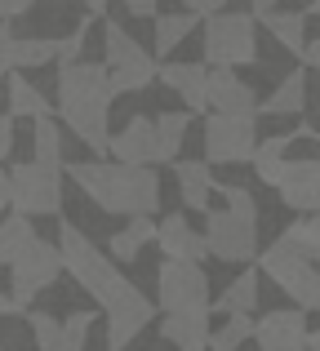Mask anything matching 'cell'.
Wrapping results in <instances>:
<instances>
[{
	"mask_svg": "<svg viewBox=\"0 0 320 351\" xmlns=\"http://www.w3.org/2000/svg\"><path fill=\"white\" fill-rule=\"evenodd\" d=\"M62 271L76 276V285L107 311V351H125L143 329L156 320V302L121 271L116 258H107L76 223L58 227Z\"/></svg>",
	"mask_w": 320,
	"mask_h": 351,
	"instance_id": "obj_1",
	"label": "cell"
},
{
	"mask_svg": "<svg viewBox=\"0 0 320 351\" xmlns=\"http://www.w3.org/2000/svg\"><path fill=\"white\" fill-rule=\"evenodd\" d=\"M112 80L103 62L71 58L58 67V116L94 156H107L112 138Z\"/></svg>",
	"mask_w": 320,
	"mask_h": 351,
	"instance_id": "obj_2",
	"label": "cell"
},
{
	"mask_svg": "<svg viewBox=\"0 0 320 351\" xmlns=\"http://www.w3.org/2000/svg\"><path fill=\"white\" fill-rule=\"evenodd\" d=\"M71 182L94 200L103 214H160V178L147 165H125V160H80L67 165Z\"/></svg>",
	"mask_w": 320,
	"mask_h": 351,
	"instance_id": "obj_3",
	"label": "cell"
},
{
	"mask_svg": "<svg viewBox=\"0 0 320 351\" xmlns=\"http://www.w3.org/2000/svg\"><path fill=\"white\" fill-rule=\"evenodd\" d=\"M205 67H254L258 62V18L254 14H218L205 18Z\"/></svg>",
	"mask_w": 320,
	"mask_h": 351,
	"instance_id": "obj_4",
	"label": "cell"
},
{
	"mask_svg": "<svg viewBox=\"0 0 320 351\" xmlns=\"http://www.w3.org/2000/svg\"><path fill=\"white\" fill-rule=\"evenodd\" d=\"M254 258H258V271L267 276L271 285H280V289H285L303 311L320 307V276H316L312 258H303L294 245H285V240H271V245L258 249Z\"/></svg>",
	"mask_w": 320,
	"mask_h": 351,
	"instance_id": "obj_5",
	"label": "cell"
},
{
	"mask_svg": "<svg viewBox=\"0 0 320 351\" xmlns=\"http://www.w3.org/2000/svg\"><path fill=\"white\" fill-rule=\"evenodd\" d=\"M103 67L112 80V94H138L156 80V58L125 32L121 23H103Z\"/></svg>",
	"mask_w": 320,
	"mask_h": 351,
	"instance_id": "obj_6",
	"label": "cell"
},
{
	"mask_svg": "<svg viewBox=\"0 0 320 351\" xmlns=\"http://www.w3.org/2000/svg\"><path fill=\"white\" fill-rule=\"evenodd\" d=\"M5 267H9V285H14V293H9V298H14L18 307H32L36 293H45L62 276V254H58V245L32 236Z\"/></svg>",
	"mask_w": 320,
	"mask_h": 351,
	"instance_id": "obj_7",
	"label": "cell"
},
{
	"mask_svg": "<svg viewBox=\"0 0 320 351\" xmlns=\"http://www.w3.org/2000/svg\"><path fill=\"white\" fill-rule=\"evenodd\" d=\"M9 205L27 218L62 214V165H14L9 169Z\"/></svg>",
	"mask_w": 320,
	"mask_h": 351,
	"instance_id": "obj_8",
	"label": "cell"
},
{
	"mask_svg": "<svg viewBox=\"0 0 320 351\" xmlns=\"http://www.w3.org/2000/svg\"><path fill=\"white\" fill-rule=\"evenodd\" d=\"M205 249L223 263H254V254H258V214L205 209Z\"/></svg>",
	"mask_w": 320,
	"mask_h": 351,
	"instance_id": "obj_9",
	"label": "cell"
},
{
	"mask_svg": "<svg viewBox=\"0 0 320 351\" xmlns=\"http://www.w3.org/2000/svg\"><path fill=\"white\" fill-rule=\"evenodd\" d=\"M258 143V116L214 112L205 120V156L209 165H245Z\"/></svg>",
	"mask_w": 320,
	"mask_h": 351,
	"instance_id": "obj_10",
	"label": "cell"
},
{
	"mask_svg": "<svg viewBox=\"0 0 320 351\" xmlns=\"http://www.w3.org/2000/svg\"><path fill=\"white\" fill-rule=\"evenodd\" d=\"M156 302H160V311L209 307V276L200 271V263L164 258L156 267Z\"/></svg>",
	"mask_w": 320,
	"mask_h": 351,
	"instance_id": "obj_11",
	"label": "cell"
},
{
	"mask_svg": "<svg viewBox=\"0 0 320 351\" xmlns=\"http://www.w3.org/2000/svg\"><path fill=\"white\" fill-rule=\"evenodd\" d=\"M258 351H307V311L303 307H276L262 320H254Z\"/></svg>",
	"mask_w": 320,
	"mask_h": 351,
	"instance_id": "obj_12",
	"label": "cell"
},
{
	"mask_svg": "<svg viewBox=\"0 0 320 351\" xmlns=\"http://www.w3.org/2000/svg\"><path fill=\"white\" fill-rule=\"evenodd\" d=\"M205 107L232 116H258V94L236 76V67H209L205 71Z\"/></svg>",
	"mask_w": 320,
	"mask_h": 351,
	"instance_id": "obj_13",
	"label": "cell"
},
{
	"mask_svg": "<svg viewBox=\"0 0 320 351\" xmlns=\"http://www.w3.org/2000/svg\"><path fill=\"white\" fill-rule=\"evenodd\" d=\"M280 200H285L294 214H316L320 205V160L316 156H307V160H289L285 178L276 182Z\"/></svg>",
	"mask_w": 320,
	"mask_h": 351,
	"instance_id": "obj_14",
	"label": "cell"
},
{
	"mask_svg": "<svg viewBox=\"0 0 320 351\" xmlns=\"http://www.w3.org/2000/svg\"><path fill=\"white\" fill-rule=\"evenodd\" d=\"M107 156L125 165H156V134H151V116H134L121 134L107 138Z\"/></svg>",
	"mask_w": 320,
	"mask_h": 351,
	"instance_id": "obj_15",
	"label": "cell"
},
{
	"mask_svg": "<svg viewBox=\"0 0 320 351\" xmlns=\"http://www.w3.org/2000/svg\"><path fill=\"white\" fill-rule=\"evenodd\" d=\"M151 240L160 245L164 258H187V263H205V258H209L205 236L191 232V223L182 214H164L156 223V232H151Z\"/></svg>",
	"mask_w": 320,
	"mask_h": 351,
	"instance_id": "obj_16",
	"label": "cell"
},
{
	"mask_svg": "<svg viewBox=\"0 0 320 351\" xmlns=\"http://www.w3.org/2000/svg\"><path fill=\"white\" fill-rule=\"evenodd\" d=\"M160 338H164V343H173L178 351H205V338H209V307L164 311Z\"/></svg>",
	"mask_w": 320,
	"mask_h": 351,
	"instance_id": "obj_17",
	"label": "cell"
},
{
	"mask_svg": "<svg viewBox=\"0 0 320 351\" xmlns=\"http://www.w3.org/2000/svg\"><path fill=\"white\" fill-rule=\"evenodd\" d=\"M205 62H156V76H160V85L164 89H173V94L187 103V112H205Z\"/></svg>",
	"mask_w": 320,
	"mask_h": 351,
	"instance_id": "obj_18",
	"label": "cell"
},
{
	"mask_svg": "<svg viewBox=\"0 0 320 351\" xmlns=\"http://www.w3.org/2000/svg\"><path fill=\"white\" fill-rule=\"evenodd\" d=\"M173 178H178L182 205L196 209V214H205L209 196H214V169H209V160H178L173 165Z\"/></svg>",
	"mask_w": 320,
	"mask_h": 351,
	"instance_id": "obj_19",
	"label": "cell"
},
{
	"mask_svg": "<svg viewBox=\"0 0 320 351\" xmlns=\"http://www.w3.org/2000/svg\"><path fill=\"white\" fill-rule=\"evenodd\" d=\"M289 143H294V129H289V134H271V138H262V143H254V156H249L254 178L267 182V187H276V182L285 178V169H289V160H285Z\"/></svg>",
	"mask_w": 320,
	"mask_h": 351,
	"instance_id": "obj_20",
	"label": "cell"
},
{
	"mask_svg": "<svg viewBox=\"0 0 320 351\" xmlns=\"http://www.w3.org/2000/svg\"><path fill=\"white\" fill-rule=\"evenodd\" d=\"M307 94H312L307 76H303V71H289L267 98H258V116H298L303 103H307Z\"/></svg>",
	"mask_w": 320,
	"mask_h": 351,
	"instance_id": "obj_21",
	"label": "cell"
},
{
	"mask_svg": "<svg viewBox=\"0 0 320 351\" xmlns=\"http://www.w3.org/2000/svg\"><path fill=\"white\" fill-rule=\"evenodd\" d=\"M5 89H9V116H53V103L32 85L27 76H18L14 67L5 71Z\"/></svg>",
	"mask_w": 320,
	"mask_h": 351,
	"instance_id": "obj_22",
	"label": "cell"
},
{
	"mask_svg": "<svg viewBox=\"0 0 320 351\" xmlns=\"http://www.w3.org/2000/svg\"><path fill=\"white\" fill-rule=\"evenodd\" d=\"M187 125H191L187 112H160L156 120H151V134H156V165L178 160L182 138H187Z\"/></svg>",
	"mask_w": 320,
	"mask_h": 351,
	"instance_id": "obj_23",
	"label": "cell"
},
{
	"mask_svg": "<svg viewBox=\"0 0 320 351\" xmlns=\"http://www.w3.org/2000/svg\"><path fill=\"white\" fill-rule=\"evenodd\" d=\"M58 58V40L49 36H14L9 40V67L23 71V67H45V62Z\"/></svg>",
	"mask_w": 320,
	"mask_h": 351,
	"instance_id": "obj_24",
	"label": "cell"
},
{
	"mask_svg": "<svg viewBox=\"0 0 320 351\" xmlns=\"http://www.w3.org/2000/svg\"><path fill=\"white\" fill-rule=\"evenodd\" d=\"M151 232H156V218L151 214H130V227L112 236V258L116 263H134L143 254V245L151 240Z\"/></svg>",
	"mask_w": 320,
	"mask_h": 351,
	"instance_id": "obj_25",
	"label": "cell"
},
{
	"mask_svg": "<svg viewBox=\"0 0 320 351\" xmlns=\"http://www.w3.org/2000/svg\"><path fill=\"white\" fill-rule=\"evenodd\" d=\"M209 311H249V316H254V311H258V271H254V267H249V271H241Z\"/></svg>",
	"mask_w": 320,
	"mask_h": 351,
	"instance_id": "obj_26",
	"label": "cell"
},
{
	"mask_svg": "<svg viewBox=\"0 0 320 351\" xmlns=\"http://www.w3.org/2000/svg\"><path fill=\"white\" fill-rule=\"evenodd\" d=\"M249 334H254V316L249 311H227V325L209 329L205 347L209 351H241L245 343H249Z\"/></svg>",
	"mask_w": 320,
	"mask_h": 351,
	"instance_id": "obj_27",
	"label": "cell"
},
{
	"mask_svg": "<svg viewBox=\"0 0 320 351\" xmlns=\"http://www.w3.org/2000/svg\"><path fill=\"white\" fill-rule=\"evenodd\" d=\"M258 23H267V32L276 36V40L285 45L289 53H298V49L307 45V18H303V14H280V9H267Z\"/></svg>",
	"mask_w": 320,
	"mask_h": 351,
	"instance_id": "obj_28",
	"label": "cell"
},
{
	"mask_svg": "<svg viewBox=\"0 0 320 351\" xmlns=\"http://www.w3.org/2000/svg\"><path fill=\"white\" fill-rule=\"evenodd\" d=\"M196 32V14H160L156 18V58H169Z\"/></svg>",
	"mask_w": 320,
	"mask_h": 351,
	"instance_id": "obj_29",
	"label": "cell"
},
{
	"mask_svg": "<svg viewBox=\"0 0 320 351\" xmlns=\"http://www.w3.org/2000/svg\"><path fill=\"white\" fill-rule=\"evenodd\" d=\"M32 236L36 232H32V223H27V214H18V209H14L9 218H0V267H5Z\"/></svg>",
	"mask_w": 320,
	"mask_h": 351,
	"instance_id": "obj_30",
	"label": "cell"
},
{
	"mask_svg": "<svg viewBox=\"0 0 320 351\" xmlns=\"http://www.w3.org/2000/svg\"><path fill=\"white\" fill-rule=\"evenodd\" d=\"M280 240L294 245L303 258H312V263H316V249H320V223H316V214H303L298 223H289L285 232H280Z\"/></svg>",
	"mask_w": 320,
	"mask_h": 351,
	"instance_id": "obj_31",
	"label": "cell"
},
{
	"mask_svg": "<svg viewBox=\"0 0 320 351\" xmlns=\"http://www.w3.org/2000/svg\"><path fill=\"white\" fill-rule=\"evenodd\" d=\"M36 160L62 165V129L53 125V116H36Z\"/></svg>",
	"mask_w": 320,
	"mask_h": 351,
	"instance_id": "obj_32",
	"label": "cell"
},
{
	"mask_svg": "<svg viewBox=\"0 0 320 351\" xmlns=\"http://www.w3.org/2000/svg\"><path fill=\"white\" fill-rule=\"evenodd\" d=\"M23 316H27V329H32L40 351H67L62 347V320H53L49 311H23Z\"/></svg>",
	"mask_w": 320,
	"mask_h": 351,
	"instance_id": "obj_33",
	"label": "cell"
},
{
	"mask_svg": "<svg viewBox=\"0 0 320 351\" xmlns=\"http://www.w3.org/2000/svg\"><path fill=\"white\" fill-rule=\"evenodd\" d=\"M89 329H94V311H71V316L62 320V347L67 351H85Z\"/></svg>",
	"mask_w": 320,
	"mask_h": 351,
	"instance_id": "obj_34",
	"label": "cell"
},
{
	"mask_svg": "<svg viewBox=\"0 0 320 351\" xmlns=\"http://www.w3.org/2000/svg\"><path fill=\"white\" fill-rule=\"evenodd\" d=\"M223 200H227V209H241V214H258V205H254V191H249V187H241V182H227V187H223Z\"/></svg>",
	"mask_w": 320,
	"mask_h": 351,
	"instance_id": "obj_35",
	"label": "cell"
},
{
	"mask_svg": "<svg viewBox=\"0 0 320 351\" xmlns=\"http://www.w3.org/2000/svg\"><path fill=\"white\" fill-rule=\"evenodd\" d=\"M85 36H89V18L67 36V40H58V58H53V62H71V58H80V49H85Z\"/></svg>",
	"mask_w": 320,
	"mask_h": 351,
	"instance_id": "obj_36",
	"label": "cell"
},
{
	"mask_svg": "<svg viewBox=\"0 0 320 351\" xmlns=\"http://www.w3.org/2000/svg\"><path fill=\"white\" fill-rule=\"evenodd\" d=\"M182 5H187V14L209 18V14H218V9H227V0H182Z\"/></svg>",
	"mask_w": 320,
	"mask_h": 351,
	"instance_id": "obj_37",
	"label": "cell"
},
{
	"mask_svg": "<svg viewBox=\"0 0 320 351\" xmlns=\"http://www.w3.org/2000/svg\"><path fill=\"white\" fill-rule=\"evenodd\" d=\"M9 147H14V116H0V160L9 156Z\"/></svg>",
	"mask_w": 320,
	"mask_h": 351,
	"instance_id": "obj_38",
	"label": "cell"
},
{
	"mask_svg": "<svg viewBox=\"0 0 320 351\" xmlns=\"http://www.w3.org/2000/svg\"><path fill=\"white\" fill-rule=\"evenodd\" d=\"M32 5H36V0H0V23H5V18H18V14H27Z\"/></svg>",
	"mask_w": 320,
	"mask_h": 351,
	"instance_id": "obj_39",
	"label": "cell"
},
{
	"mask_svg": "<svg viewBox=\"0 0 320 351\" xmlns=\"http://www.w3.org/2000/svg\"><path fill=\"white\" fill-rule=\"evenodd\" d=\"M298 58H303L307 71H316V62H320V40H312V36H307V45L298 49Z\"/></svg>",
	"mask_w": 320,
	"mask_h": 351,
	"instance_id": "obj_40",
	"label": "cell"
},
{
	"mask_svg": "<svg viewBox=\"0 0 320 351\" xmlns=\"http://www.w3.org/2000/svg\"><path fill=\"white\" fill-rule=\"evenodd\" d=\"M121 5L130 9L134 18H151V14H156V0H121Z\"/></svg>",
	"mask_w": 320,
	"mask_h": 351,
	"instance_id": "obj_41",
	"label": "cell"
},
{
	"mask_svg": "<svg viewBox=\"0 0 320 351\" xmlns=\"http://www.w3.org/2000/svg\"><path fill=\"white\" fill-rule=\"evenodd\" d=\"M9 40H14V32L0 27V80H5V71H9Z\"/></svg>",
	"mask_w": 320,
	"mask_h": 351,
	"instance_id": "obj_42",
	"label": "cell"
},
{
	"mask_svg": "<svg viewBox=\"0 0 320 351\" xmlns=\"http://www.w3.org/2000/svg\"><path fill=\"white\" fill-rule=\"evenodd\" d=\"M14 311H18V316H23V311H27V307H18V302H14V298H9V293H0V316H14Z\"/></svg>",
	"mask_w": 320,
	"mask_h": 351,
	"instance_id": "obj_43",
	"label": "cell"
},
{
	"mask_svg": "<svg viewBox=\"0 0 320 351\" xmlns=\"http://www.w3.org/2000/svg\"><path fill=\"white\" fill-rule=\"evenodd\" d=\"M267 9H276V0H254V18H262Z\"/></svg>",
	"mask_w": 320,
	"mask_h": 351,
	"instance_id": "obj_44",
	"label": "cell"
},
{
	"mask_svg": "<svg viewBox=\"0 0 320 351\" xmlns=\"http://www.w3.org/2000/svg\"><path fill=\"white\" fill-rule=\"evenodd\" d=\"M85 9H89V14H94V18H103V9H107V0H85Z\"/></svg>",
	"mask_w": 320,
	"mask_h": 351,
	"instance_id": "obj_45",
	"label": "cell"
},
{
	"mask_svg": "<svg viewBox=\"0 0 320 351\" xmlns=\"http://www.w3.org/2000/svg\"><path fill=\"white\" fill-rule=\"evenodd\" d=\"M0 196H9V173L0 169Z\"/></svg>",
	"mask_w": 320,
	"mask_h": 351,
	"instance_id": "obj_46",
	"label": "cell"
},
{
	"mask_svg": "<svg viewBox=\"0 0 320 351\" xmlns=\"http://www.w3.org/2000/svg\"><path fill=\"white\" fill-rule=\"evenodd\" d=\"M5 209H9V196H0V214H5Z\"/></svg>",
	"mask_w": 320,
	"mask_h": 351,
	"instance_id": "obj_47",
	"label": "cell"
},
{
	"mask_svg": "<svg viewBox=\"0 0 320 351\" xmlns=\"http://www.w3.org/2000/svg\"><path fill=\"white\" fill-rule=\"evenodd\" d=\"M0 351H5V347H0Z\"/></svg>",
	"mask_w": 320,
	"mask_h": 351,
	"instance_id": "obj_48",
	"label": "cell"
}]
</instances>
